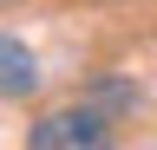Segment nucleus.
<instances>
[{
  "label": "nucleus",
  "mask_w": 157,
  "mask_h": 150,
  "mask_svg": "<svg viewBox=\"0 0 157 150\" xmlns=\"http://www.w3.org/2000/svg\"><path fill=\"white\" fill-rule=\"evenodd\" d=\"M26 144L33 150H98V144H111V111L85 98V104H59L46 111L39 124H26Z\"/></svg>",
  "instance_id": "obj_1"
},
{
  "label": "nucleus",
  "mask_w": 157,
  "mask_h": 150,
  "mask_svg": "<svg viewBox=\"0 0 157 150\" xmlns=\"http://www.w3.org/2000/svg\"><path fill=\"white\" fill-rule=\"evenodd\" d=\"M0 65H7V72H0V91H7L13 104L26 98V91H39V59H33V52L13 39V33L0 39Z\"/></svg>",
  "instance_id": "obj_2"
}]
</instances>
